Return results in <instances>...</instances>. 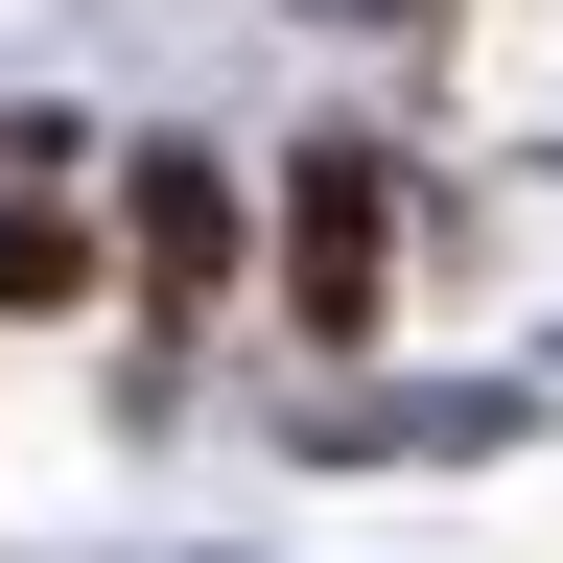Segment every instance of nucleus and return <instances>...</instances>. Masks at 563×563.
<instances>
[{
    "instance_id": "nucleus-1",
    "label": "nucleus",
    "mask_w": 563,
    "mask_h": 563,
    "mask_svg": "<svg viewBox=\"0 0 563 563\" xmlns=\"http://www.w3.org/2000/svg\"><path fill=\"white\" fill-rule=\"evenodd\" d=\"M282 306H306V352H376V306H399V165L376 141L282 165Z\"/></svg>"
},
{
    "instance_id": "nucleus-2",
    "label": "nucleus",
    "mask_w": 563,
    "mask_h": 563,
    "mask_svg": "<svg viewBox=\"0 0 563 563\" xmlns=\"http://www.w3.org/2000/svg\"><path fill=\"white\" fill-rule=\"evenodd\" d=\"M118 258H141V306H165V329H188V306H211V282H235V188H211V165H188V141H165V165H141V188H118Z\"/></svg>"
},
{
    "instance_id": "nucleus-3",
    "label": "nucleus",
    "mask_w": 563,
    "mask_h": 563,
    "mask_svg": "<svg viewBox=\"0 0 563 563\" xmlns=\"http://www.w3.org/2000/svg\"><path fill=\"white\" fill-rule=\"evenodd\" d=\"M306 24H422V0H306Z\"/></svg>"
}]
</instances>
